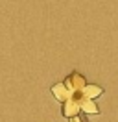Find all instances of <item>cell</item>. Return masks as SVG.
<instances>
[{"mask_svg": "<svg viewBox=\"0 0 118 122\" xmlns=\"http://www.w3.org/2000/svg\"><path fill=\"white\" fill-rule=\"evenodd\" d=\"M63 85L66 87V91L70 92V94H76V92L83 91V87L87 85V80H85V76L79 74V72H70V74L65 78Z\"/></svg>", "mask_w": 118, "mask_h": 122, "instance_id": "1", "label": "cell"}, {"mask_svg": "<svg viewBox=\"0 0 118 122\" xmlns=\"http://www.w3.org/2000/svg\"><path fill=\"white\" fill-rule=\"evenodd\" d=\"M79 100H81V92H76V94H72L70 98L66 100V102H63V117L65 118H72V117H76V115H79Z\"/></svg>", "mask_w": 118, "mask_h": 122, "instance_id": "2", "label": "cell"}, {"mask_svg": "<svg viewBox=\"0 0 118 122\" xmlns=\"http://www.w3.org/2000/svg\"><path fill=\"white\" fill-rule=\"evenodd\" d=\"M81 94H83V98L92 100V102H94L96 98H100V96L103 94V89L100 87V85H96V83H87L85 87H83Z\"/></svg>", "mask_w": 118, "mask_h": 122, "instance_id": "3", "label": "cell"}, {"mask_svg": "<svg viewBox=\"0 0 118 122\" xmlns=\"http://www.w3.org/2000/svg\"><path fill=\"white\" fill-rule=\"evenodd\" d=\"M50 91H52V94H54V98L59 100V102H66V100L72 96L70 92L66 91V87L63 85V81H61V83H54Z\"/></svg>", "mask_w": 118, "mask_h": 122, "instance_id": "4", "label": "cell"}, {"mask_svg": "<svg viewBox=\"0 0 118 122\" xmlns=\"http://www.w3.org/2000/svg\"><path fill=\"white\" fill-rule=\"evenodd\" d=\"M79 111H83L85 115H100V107L96 106V102L83 98V94H81V100H79Z\"/></svg>", "mask_w": 118, "mask_h": 122, "instance_id": "5", "label": "cell"}, {"mask_svg": "<svg viewBox=\"0 0 118 122\" xmlns=\"http://www.w3.org/2000/svg\"><path fill=\"white\" fill-rule=\"evenodd\" d=\"M68 120L70 122H87V117H85V115H76V117H72V118H68Z\"/></svg>", "mask_w": 118, "mask_h": 122, "instance_id": "6", "label": "cell"}]
</instances>
